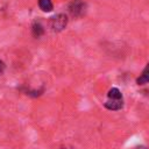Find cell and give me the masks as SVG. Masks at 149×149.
Here are the masks:
<instances>
[{
	"instance_id": "6da1fadb",
	"label": "cell",
	"mask_w": 149,
	"mask_h": 149,
	"mask_svg": "<svg viewBox=\"0 0 149 149\" xmlns=\"http://www.w3.org/2000/svg\"><path fill=\"white\" fill-rule=\"evenodd\" d=\"M66 24H68V16L63 13L57 14L54 17H51L50 26L54 31H62L66 27Z\"/></svg>"
},
{
	"instance_id": "7a4b0ae2",
	"label": "cell",
	"mask_w": 149,
	"mask_h": 149,
	"mask_svg": "<svg viewBox=\"0 0 149 149\" xmlns=\"http://www.w3.org/2000/svg\"><path fill=\"white\" fill-rule=\"evenodd\" d=\"M69 10H70L71 15L74 16V17L81 16V15L84 14V12H85V3H83V2L79 1V0H74V1L70 5Z\"/></svg>"
},
{
	"instance_id": "3957f363",
	"label": "cell",
	"mask_w": 149,
	"mask_h": 149,
	"mask_svg": "<svg viewBox=\"0 0 149 149\" xmlns=\"http://www.w3.org/2000/svg\"><path fill=\"white\" fill-rule=\"evenodd\" d=\"M104 106L109 111H119L123 107V99H108Z\"/></svg>"
},
{
	"instance_id": "277c9868",
	"label": "cell",
	"mask_w": 149,
	"mask_h": 149,
	"mask_svg": "<svg viewBox=\"0 0 149 149\" xmlns=\"http://www.w3.org/2000/svg\"><path fill=\"white\" fill-rule=\"evenodd\" d=\"M148 83H149V63L146 65L142 73L140 74V77L136 78V84L137 85H144V84H148Z\"/></svg>"
},
{
	"instance_id": "5b68a950",
	"label": "cell",
	"mask_w": 149,
	"mask_h": 149,
	"mask_svg": "<svg viewBox=\"0 0 149 149\" xmlns=\"http://www.w3.org/2000/svg\"><path fill=\"white\" fill-rule=\"evenodd\" d=\"M31 34H33V36L36 37V38L41 37V36L44 34V29H43L42 24L38 23V22H35V23L31 26Z\"/></svg>"
},
{
	"instance_id": "8992f818",
	"label": "cell",
	"mask_w": 149,
	"mask_h": 149,
	"mask_svg": "<svg viewBox=\"0 0 149 149\" xmlns=\"http://www.w3.org/2000/svg\"><path fill=\"white\" fill-rule=\"evenodd\" d=\"M38 6L43 12H51L54 9L51 0H38Z\"/></svg>"
},
{
	"instance_id": "52a82bcc",
	"label": "cell",
	"mask_w": 149,
	"mask_h": 149,
	"mask_svg": "<svg viewBox=\"0 0 149 149\" xmlns=\"http://www.w3.org/2000/svg\"><path fill=\"white\" fill-rule=\"evenodd\" d=\"M108 99H122V93L118 87H112L107 93Z\"/></svg>"
},
{
	"instance_id": "ba28073f",
	"label": "cell",
	"mask_w": 149,
	"mask_h": 149,
	"mask_svg": "<svg viewBox=\"0 0 149 149\" xmlns=\"http://www.w3.org/2000/svg\"><path fill=\"white\" fill-rule=\"evenodd\" d=\"M5 68H6V65H5V63L2 62V61H0V74L3 72V70H5Z\"/></svg>"
},
{
	"instance_id": "9c48e42d",
	"label": "cell",
	"mask_w": 149,
	"mask_h": 149,
	"mask_svg": "<svg viewBox=\"0 0 149 149\" xmlns=\"http://www.w3.org/2000/svg\"><path fill=\"white\" fill-rule=\"evenodd\" d=\"M135 149H148V148H146V147H137V148H135Z\"/></svg>"
}]
</instances>
